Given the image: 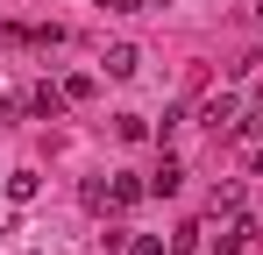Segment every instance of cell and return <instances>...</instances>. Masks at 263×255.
I'll return each instance as SVG.
<instances>
[{
	"label": "cell",
	"instance_id": "4",
	"mask_svg": "<svg viewBox=\"0 0 263 255\" xmlns=\"http://www.w3.org/2000/svg\"><path fill=\"white\" fill-rule=\"evenodd\" d=\"M100 64H107V78H135V71H142V50H135V42H107Z\"/></svg>",
	"mask_w": 263,
	"mask_h": 255
},
{
	"label": "cell",
	"instance_id": "9",
	"mask_svg": "<svg viewBox=\"0 0 263 255\" xmlns=\"http://www.w3.org/2000/svg\"><path fill=\"white\" fill-rule=\"evenodd\" d=\"M36 184H43L36 170H14V177H7V199H36Z\"/></svg>",
	"mask_w": 263,
	"mask_h": 255
},
{
	"label": "cell",
	"instance_id": "10",
	"mask_svg": "<svg viewBox=\"0 0 263 255\" xmlns=\"http://www.w3.org/2000/svg\"><path fill=\"white\" fill-rule=\"evenodd\" d=\"M114 135H121V142H142V135H149V121H142V114H121V121H114Z\"/></svg>",
	"mask_w": 263,
	"mask_h": 255
},
{
	"label": "cell",
	"instance_id": "5",
	"mask_svg": "<svg viewBox=\"0 0 263 255\" xmlns=\"http://www.w3.org/2000/svg\"><path fill=\"white\" fill-rule=\"evenodd\" d=\"M64 107H71V99H64V85H36V92H29V114H36V121H57Z\"/></svg>",
	"mask_w": 263,
	"mask_h": 255
},
{
	"label": "cell",
	"instance_id": "3",
	"mask_svg": "<svg viewBox=\"0 0 263 255\" xmlns=\"http://www.w3.org/2000/svg\"><path fill=\"white\" fill-rule=\"evenodd\" d=\"M235 121H242V99H235V92H214V99L199 107V128H206V135H235Z\"/></svg>",
	"mask_w": 263,
	"mask_h": 255
},
{
	"label": "cell",
	"instance_id": "7",
	"mask_svg": "<svg viewBox=\"0 0 263 255\" xmlns=\"http://www.w3.org/2000/svg\"><path fill=\"white\" fill-rule=\"evenodd\" d=\"M214 213H242V177H220L214 184Z\"/></svg>",
	"mask_w": 263,
	"mask_h": 255
},
{
	"label": "cell",
	"instance_id": "11",
	"mask_svg": "<svg viewBox=\"0 0 263 255\" xmlns=\"http://www.w3.org/2000/svg\"><path fill=\"white\" fill-rule=\"evenodd\" d=\"M235 135H242V142H263V107H249V114L235 121Z\"/></svg>",
	"mask_w": 263,
	"mask_h": 255
},
{
	"label": "cell",
	"instance_id": "14",
	"mask_svg": "<svg viewBox=\"0 0 263 255\" xmlns=\"http://www.w3.org/2000/svg\"><path fill=\"white\" fill-rule=\"evenodd\" d=\"M107 14H142V0H100Z\"/></svg>",
	"mask_w": 263,
	"mask_h": 255
},
{
	"label": "cell",
	"instance_id": "13",
	"mask_svg": "<svg viewBox=\"0 0 263 255\" xmlns=\"http://www.w3.org/2000/svg\"><path fill=\"white\" fill-rule=\"evenodd\" d=\"M199 234H206V227H178V234H171V255H192V248H199Z\"/></svg>",
	"mask_w": 263,
	"mask_h": 255
},
{
	"label": "cell",
	"instance_id": "1",
	"mask_svg": "<svg viewBox=\"0 0 263 255\" xmlns=\"http://www.w3.org/2000/svg\"><path fill=\"white\" fill-rule=\"evenodd\" d=\"M149 199V177H92L86 184V206L92 213H128Z\"/></svg>",
	"mask_w": 263,
	"mask_h": 255
},
{
	"label": "cell",
	"instance_id": "6",
	"mask_svg": "<svg viewBox=\"0 0 263 255\" xmlns=\"http://www.w3.org/2000/svg\"><path fill=\"white\" fill-rule=\"evenodd\" d=\"M178 184H185V163H178V156H164V163L149 170V192H157V199H171Z\"/></svg>",
	"mask_w": 263,
	"mask_h": 255
},
{
	"label": "cell",
	"instance_id": "12",
	"mask_svg": "<svg viewBox=\"0 0 263 255\" xmlns=\"http://www.w3.org/2000/svg\"><path fill=\"white\" fill-rule=\"evenodd\" d=\"M121 255H171V241H157V234H135Z\"/></svg>",
	"mask_w": 263,
	"mask_h": 255
},
{
	"label": "cell",
	"instance_id": "2",
	"mask_svg": "<svg viewBox=\"0 0 263 255\" xmlns=\"http://www.w3.org/2000/svg\"><path fill=\"white\" fill-rule=\"evenodd\" d=\"M249 241H256V220H249V213H214V234H206L214 255H242Z\"/></svg>",
	"mask_w": 263,
	"mask_h": 255
},
{
	"label": "cell",
	"instance_id": "8",
	"mask_svg": "<svg viewBox=\"0 0 263 255\" xmlns=\"http://www.w3.org/2000/svg\"><path fill=\"white\" fill-rule=\"evenodd\" d=\"M92 92H100V78H92V71H71V78H64V99H71V107H79V99H92Z\"/></svg>",
	"mask_w": 263,
	"mask_h": 255
}]
</instances>
